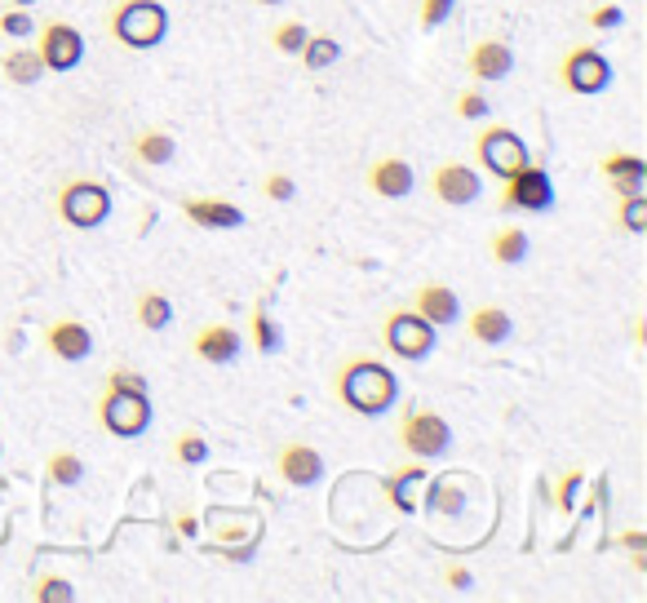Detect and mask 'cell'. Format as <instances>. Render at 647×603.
Here are the masks:
<instances>
[{"mask_svg": "<svg viewBox=\"0 0 647 603\" xmlns=\"http://www.w3.org/2000/svg\"><path fill=\"white\" fill-rule=\"evenodd\" d=\"M253 5H284V0H253Z\"/></svg>", "mask_w": 647, "mask_h": 603, "instance_id": "f6af8a7d", "label": "cell"}, {"mask_svg": "<svg viewBox=\"0 0 647 603\" xmlns=\"http://www.w3.org/2000/svg\"><path fill=\"white\" fill-rule=\"evenodd\" d=\"M510 333H515V320H510L501 306L479 302L475 311H470V337H475L479 346H497V342H506Z\"/></svg>", "mask_w": 647, "mask_h": 603, "instance_id": "ffe728a7", "label": "cell"}, {"mask_svg": "<svg viewBox=\"0 0 647 603\" xmlns=\"http://www.w3.org/2000/svg\"><path fill=\"white\" fill-rule=\"evenodd\" d=\"M102 386H133V391H147V377L133 373V369H111V373H107V382H102Z\"/></svg>", "mask_w": 647, "mask_h": 603, "instance_id": "60d3db41", "label": "cell"}, {"mask_svg": "<svg viewBox=\"0 0 647 603\" xmlns=\"http://www.w3.org/2000/svg\"><path fill=\"white\" fill-rule=\"evenodd\" d=\"M528 249H532V240H528V231L523 227H501V231L488 235V253H492V262H501V267H519V262H528Z\"/></svg>", "mask_w": 647, "mask_h": 603, "instance_id": "7402d4cb", "label": "cell"}, {"mask_svg": "<svg viewBox=\"0 0 647 603\" xmlns=\"http://www.w3.org/2000/svg\"><path fill=\"white\" fill-rule=\"evenodd\" d=\"M32 599H36V603H71V599H76V590H71L67 577L49 572V577H40L36 586H32Z\"/></svg>", "mask_w": 647, "mask_h": 603, "instance_id": "d6a6232c", "label": "cell"}, {"mask_svg": "<svg viewBox=\"0 0 647 603\" xmlns=\"http://www.w3.org/2000/svg\"><path fill=\"white\" fill-rule=\"evenodd\" d=\"M430 191H435L439 204L461 209V204L479 200L484 182H479V169H470L466 160H444V165H435V173H430Z\"/></svg>", "mask_w": 647, "mask_h": 603, "instance_id": "8fae6325", "label": "cell"}, {"mask_svg": "<svg viewBox=\"0 0 647 603\" xmlns=\"http://www.w3.org/2000/svg\"><path fill=\"white\" fill-rule=\"evenodd\" d=\"M364 178H368V191H377L382 200H404L417 187V173L404 156H377Z\"/></svg>", "mask_w": 647, "mask_h": 603, "instance_id": "2e32d148", "label": "cell"}, {"mask_svg": "<svg viewBox=\"0 0 647 603\" xmlns=\"http://www.w3.org/2000/svg\"><path fill=\"white\" fill-rule=\"evenodd\" d=\"M58 218L76 231H94L111 218V191L98 178H67L58 187Z\"/></svg>", "mask_w": 647, "mask_h": 603, "instance_id": "5b68a950", "label": "cell"}, {"mask_svg": "<svg viewBox=\"0 0 647 603\" xmlns=\"http://www.w3.org/2000/svg\"><path fill=\"white\" fill-rule=\"evenodd\" d=\"M435 324H426L421 315L413 311V306H395V311L382 315V346L395 360H426L430 351H435Z\"/></svg>", "mask_w": 647, "mask_h": 603, "instance_id": "8992f818", "label": "cell"}, {"mask_svg": "<svg viewBox=\"0 0 647 603\" xmlns=\"http://www.w3.org/2000/svg\"><path fill=\"white\" fill-rule=\"evenodd\" d=\"M599 173L608 178L612 196L625 200V196H639V191L647 187V160L634 156V151H612V156L599 160Z\"/></svg>", "mask_w": 647, "mask_h": 603, "instance_id": "e0dca14e", "label": "cell"}, {"mask_svg": "<svg viewBox=\"0 0 647 603\" xmlns=\"http://www.w3.org/2000/svg\"><path fill=\"white\" fill-rule=\"evenodd\" d=\"M133 156L142 165H169L178 156V142H173L169 129H142V134H133Z\"/></svg>", "mask_w": 647, "mask_h": 603, "instance_id": "cb8c5ba5", "label": "cell"}, {"mask_svg": "<svg viewBox=\"0 0 647 603\" xmlns=\"http://www.w3.org/2000/svg\"><path fill=\"white\" fill-rule=\"evenodd\" d=\"M497 209L501 213H546L554 209V182L541 165H523L515 173L501 178V196H497Z\"/></svg>", "mask_w": 647, "mask_h": 603, "instance_id": "52a82bcc", "label": "cell"}, {"mask_svg": "<svg viewBox=\"0 0 647 603\" xmlns=\"http://www.w3.org/2000/svg\"><path fill=\"white\" fill-rule=\"evenodd\" d=\"M306 23H297V18H284V23H275L271 27V49H280V54H289L297 58L302 54V45H306Z\"/></svg>", "mask_w": 647, "mask_h": 603, "instance_id": "f546056e", "label": "cell"}, {"mask_svg": "<svg viewBox=\"0 0 647 603\" xmlns=\"http://www.w3.org/2000/svg\"><path fill=\"white\" fill-rule=\"evenodd\" d=\"M275 475H280L289 488L320 484V475H324L320 448L306 444V439H289V444H280V448H275Z\"/></svg>", "mask_w": 647, "mask_h": 603, "instance_id": "7c38bea8", "label": "cell"}, {"mask_svg": "<svg viewBox=\"0 0 647 603\" xmlns=\"http://www.w3.org/2000/svg\"><path fill=\"white\" fill-rule=\"evenodd\" d=\"M45 475H49V484L71 488V484H80V475H85V462H80V453H71V448H54L49 462H45Z\"/></svg>", "mask_w": 647, "mask_h": 603, "instance_id": "4316f807", "label": "cell"}, {"mask_svg": "<svg viewBox=\"0 0 647 603\" xmlns=\"http://www.w3.org/2000/svg\"><path fill=\"white\" fill-rule=\"evenodd\" d=\"M559 85L568 94H581V98H594L612 85V63L599 45H572L568 54L559 58Z\"/></svg>", "mask_w": 647, "mask_h": 603, "instance_id": "ba28073f", "label": "cell"}, {"mask_svg": "<svg viewBox=\"0 0 647 603\" xmlns=\"http://www.w3.org/2000/svg\"><path fill=\"white\" fill-rule=\"evenodd\" d=\"M0 71H5L9 85L27 89V85H36V80L45 76V63H40L36 49H9V54L0 58Z\"/></svg>", "mask_w": 647, "mask_h": 603, "instance_id": "d4e9b609", "label": "cell"}, {"mask_svg": "<svg viewBox=\"0 0 647 603\" xmlns=\"http://www.w3.org/2000/svg\"><path fill=\"white\" fill-rule=\"evenodd\" d=\"M616 222H621L630 235L647 231V196H643V191H639V196H625L621 204H616Z\"/></svg>", "mask_w": 647, "mask_h": 603, "instance_id": "1f68e13d", "label": "cell"}, {"mask_svg": "<svg viewBox=\"0 0 647 603\" xmlns=\"http://www.w3.org/2000/svg\"><path fill=\"white\" fill-rule=\"evenodd\" d=\"M32 32H36V18L27 14V9L5 5V14H0V36H9V40H27Z\"/></svg>", "mask_w": 647, "mask_h": 603, "instance_id": "836d02e7", "label": "cell"}, {"mask_svg": "<svg viewBox=\"0 0 647 603\" xmlns=\"http://www.w3.org/2000/svg\"><path fill=\"white\" fill-rule=\"evenodd\" d=\"M421 479H426V466H421L417 457H413L408 466H395V470H390V475L382 479V493L390 497V506H395L399 515H413V510H417V502H413V493H408V488L421 484Z\"/></svg>", "mask_w": 647, "mask_h": 603, "instance_id": "44dd1931", "label": "cell"}, {"mask_svg": "<svg viewBox=\"0 0 647 603\" xmlns=\"http://www.w3.org/2000/svg\"><path fill=\"white\" fill-rule=\"evenodd\" d=\"M262 196H266V200H275V204H284V200H293V196H297V182L289 178V173L271 169V173L262 178Z\"/></svg>", "mask_w": 647, "mask_h": 603, "instance_id": "d590c367", "label": "cell"}, {"mask_svg": "<svg viewBox=\"0 0 647 603\" xmlns=\"http://www.w3.org/2000/svg\"><path fill=\"white\" fill-rule=\"evenodd\" d=\"M413 311L426 324H435V329H448V324L461 320V298L453 293V284L426 280V284H417L413 289Z\"/></svg>", "mask_w": 647, "mask_h": 603, "instance_id": "5bb4252c", "label": "cell"}, {"mask_svg": "<svg viewBox=\"0 0 647 603\" xmlns=\"http://www.w3.org/2000/svg\"><path fill=\"white\" fill-rule=\"evenodd\" d=\"M453 111H457V120H488V98L479 94V89H466V94H457L453 98Z\"/></svg>", "mask_w": 647, "mask_h": 603, "instance_id": "e575fe53", "label": "cell"}, {"mask_svg": "<svg viewBox=\"0 0 647 603\" xmlns=\"http://www.w3.org/2000/svg\"><path fill=\"white\" fill-rule=\"evenodd\" d=\"M475 160H479V169H488L492 178H506V173H515L528 165V147H523V138L515 134V129H506V125H488V129H479V138H475Z\"/></svg>", "mask_w": 647, "mask_h": 603, "instance_id": "9c48e42d", "label": "cell"}, {"mask_svg": "<svg viewBox=\"0 0 647 603\" xmlns=\"http://www.w3.org/2000/svg\"><path fill=\"white\" fill-rule=\"evenodd\" d=\"M585 23H590L594 32H616V27L625 23V9L621 5H594L590 14H585Z\"/></svg>", "mask_w": 647, "mask_h": 603, "instance_id": "74e56055", "label": "cell"}, {"mask_svg": "<svg viewBox=\"0 0 647 603\" xmlns=\"http://www.w3.org/2000/svg\"><path fill=\"white\" fill-rule=\"evenodd\" d=\"M107 36L125 49H156L169 36V9L160 0H116L107 14Z\"/></svg>", "mask_w": 647, "mask_h": 603, "instance_id": "7a4b0ae2", "label": "cell"}, {"mask_svg": "<svg viewBox=\"0 0 647 603\" xmlns=\"http://www.w3.org/2000/svg\"><path fill=\"white\" fill-rule=\"evenodd\" d=\"M98 426L116 439H138L151 431V395L133 386H102L98 395Z\"/></svg>", "mask_w": 647, "mask_h": 603, "instance_id": "3957f363", "label": "cell"}, {"mask_svg": "<svg viewBox=\"0 0 647 603\" xmlns=\"http://www.w3.org/2000/svg\"><path fill=\"white\" fill-rule=\"evenodd\" d=\"M173 462H178V466L209 462V439H204L200 431H182L178 439H173Z\"/></svg>", "mask_w": 647, "mask_h": 603, "instance_id": "4dcf8cb0", "label": "cell"}, {"mask_svg": "<svg viewBox=\"0 0 647 603\" xmlns=\"http://www.w3.org/2000/svg\"><path fill=\"white\" fill-rule=\"evenodd\" d=\"M581 484H585V470H568V475H563L559 493H554V506H559L563 515H572V510H577V493H581Z\"/></svg>", "mask_w": 647, "mask_h": 603, "instance_id": "8d00e7d4", "label": "cell"}, {"mask_svg": "<svg viewBox=\"0 0 647 603\" xmlns=\"http://www.w3.org/2000/svg\"><path fill=\"white\" fill-rule=\"evenodd\" d=\"M36 54H40V63H45V71H71L85 58V36L71 23H63V18H49L36 32Z\"/></svg>", "mask_w": 647, "mask_h": 603, "instance_id": "30bf717a", "label": "cell"}, {"mask_svg": "<svg viewBox=\"0 0 647 603\" xmlns=\"http://www.w3.org/2000/svg\"><path fill=\"white\" fill-rule=\"evenodd\" d=\"M262 528H253V524H222L218 533H213V541L218 546H244V541H258Z\"/></svg>", "mask_w": 647, "mask_h": 603, "instance_id": "ab89813d", "label": "cell"}, {"mask_svg": "<svg viewBox=\"0 0 647 603\" xmlns=\"http://www.w3.org/2000/svg\"><path fill=\"white\" fill-rule=\"evenodd\" d=\"M302 67L306 71H324V67H333L337 58H342V45H337L333 36H306V45H302Z\"/></svg>", "mask_w": 647, "mask_h": 603, "instance_id": "f1b7e54d", "label": "cell"}, {"mask_svg": "<svg viewBox=\"0 0 647 603\" xmlns=\"http://www.w3.org/2000/svg\"><path fill=\"white\" fill-rule=\"evenodd\" d=\"M240 329H231V324H200V329L191 333V351H195V360H204V364H235L240 360Z\"/></svg>", "mask_w": 647, "mask_h": 603, "instance_id": "9a60e30c", "label": "cell"}, {"mask_svg": "<svg viewBox=\"0 0 647 603\" xmlns=\"http://www.w3.org/2000/svg\"><path fill=\"white\" fill-rule=\"evenodd\" d=\"M249 337H253V346H258V355H275V351H280V329H275L271 315H266V302H253Z\"/></svg>", "mask_w": 647, "mask_h": 603, "instance_id": "83f0119b", "label": "cell"}, {"mask_svg": "<svg viewBox=\"0 0 647 603\" xmlns=\"http://www.w3.org/2000/svg\"><path fill=\"white\" fill-rule=\"evenodd\" d=\"M444 581H448L453 590H470V586H475V577H470L466 564H444Z\"/></svg>", "mask_w": 647, "mask_h": 603, "instance_id": "b9f144b4", "label": "cell"}, {"mask_svg": "<svg viewBox=\"0 0 647 603\" xmlns=\"http://www.w3.org/2000/svg\"><path fill=\"white\" fill-rule=\"evenodd\" d=\"M182 218L195 222L204 231H235L244 227V209L231 200H213V196H191L182 200Z\"/></svg>", "mask_w": 647, "mask_h": 603, "instance_id": "d6986e66", "label": "cell"}, {"mask_svg": "<svg viewBox=\"0 0 647 603\" xmlns=\"http://www.w3.org/2000/svg\"><path fill=\"white\" fill-rule=\"evenodd\" d=\"M616 541H621L625 550H643V546H647V537L639 533V528H630V533H621V537H616Z\"/></svg>", "mask_w": 647, "mask_h": 603, "instance_id": "7bdbcfd3", "label": "cell"}, {"mask_svg": "<svg viewBox=\"0 0 647 603\" xmlns=\"http://www.w3.org/2000/svg\"><path fill=\"white\" fill-rule=\"evenodd\" d=\"M399 448L417 462H435L453 448V426L435 413V408H421V404H408L404 417H399Z\"/></svg>", "mask_w": 647, "mask_h": 603, "instance_id": "277c9868", "label": "cell"}, {"mask_svg": "<svg viewBox=\"0 0 647 603\" xmlns=\"http://www.w3.org/2000/svg\"><path fill=\"white\" fill-rule=\"evenodd\" d=\"M45 351L54 355V360H63V364H80V360L94 355V333H89L85 320L63 315V320H54L45 329Z\"/></svg>", "mask_w": 647, "mask_h": 603, "instance_id": "4fadbf2b", "label": "cell"}, {"mask_svg": "<svg viewBox=\"0 0 647 603\" xmlns=\"http://www.w3.org/2000/svg\"><path fill=\"white\" fill-rule=\"evenodd\" d=\"M133 320L142 324L147 333H164L173 324V302L164 289H147L138 302H133Z\"/></svg>", "mask_w": 647, "mask_h": 603, "instance_id": "603a6c76", "label": "cell"}, {"mask_svg": "<svg viewBox=\"0 0 647 603\" xmlns=\"http://www.w3.org/2000/svg\"><path fill=\"white\" fill-rule=\"evenodd\" d=\"M426 510H439V515H461L466 510V488L457 479H435L426 488Z\"/></svg>", "mask_w": 647, "mask_h": 603, "instance_id": "484cf974", "label": "cell"}, {"mask_svg": "<svg viewBox=\"0 0 647 603\" xmlns=\"http://www.w3.org/2000/svg\"><path fill=\"white\" fill-rule=\"evenodd\" d=\"M333 391L355 417H382L390 404H399V373L377 355H351L337 364Z\"/></svg>", "mask_w": 647, "mask_h": 603, "instance_id": "6da1fadb", "label": "cell"}, {"mask_svg": "<svg viewBox=\"0 0 647 603\" xmlns=\"http://www.w3.org/2000/svg\"><path fill=\"white\" fill-rule=\"evenodd\" d=\"M417 18H421V27H426V32H435L439 23H448V18H453V0H421Z\"/></svg>", "mask_w": 647, "mask_h": 603, "instance_id": "f35d334b", "label": "cell"}, {"mask_svg": "<svg viewBox=\"0 0 647 603\" xmlns=\"http://www.w3.org/2000/svg\"><path fill=\"white\" fill-rule=\"evenodd\" d=\"M466 71H470V80H484V85L488 80H506L510 71H515V49L497 36L479 40V45H470V54H466Z\"/></svg>", "mask_w": 647, "mask_h": 603, "instance_id": "ac0fdd59", "label": "cell"}, {"mask_svg": "<svg viewBox=\"0 0 647 603\" xmlns=\"http://www.w3.org/2000/svg\"><path fill=\"white\" fill-rule=\"evenodd\" d=\"M5 5H14V9H32L36 0H5Z\"/></svg>", "mask_w": 647, "mask_h": 603, "instance_id": "ee69618b", "label": "cell"}]
</instances>
